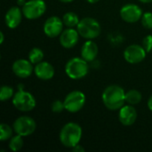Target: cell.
<instances>
[{
    "mask_svg": "<svg viewBox=\"0 0 152 152\" xmlns=\"http://www.w3.org/2000/svg\"><path fill=\"white\" fill-rule=\"evenodd\" d=\"M102 99L104 106L110 110H119L126 102V92L118 85L107 86L102 93Z\"/></svg>",
    "mask_w": 152,
    "mask_h": 152,
    "instance_id": "1",
    "label": "cell"
},
{
    "mask_svg": "<svg viewBox=\"0 0 152 152\" xmlns=\"http://www.w3.org/2000/svg\"><path fill=\"white\" fill-rule=\"evenodd\" d=\"M82 134V128L77 123L69 122L63 126L60 132V142L64 147L72 149L79 144Z\"/></svg>",
    "mask_w": 152,
    "mask_h": 152,
    "instance_id": "2",
    "label": "cell"
},
{
    "mask_svg": "<svg viewBox=\"0 0 152 152\" xmlns=\"http://www.w3.org/2000/svg\"><path fill=\"white\" fill-rule=\"evenodd\" d=\"M89 70L88 62L82 57H74L68 61L65 65V72L71 79H81L85 77Z\"/></svg>",
    "mask_w": 152,
    "mask_h": 152,
    "instance_id": "3",
    "label": "cell"
},
{
    "mask_svg": "<svg viewBox=\"0 0 152 152\" xmlns=\"http://www.w3.org/2000/svg\"><path fill=\"white\" fill-rule=\"evenodd\" d=\"M77 29L80 37L86 38V40L94 39L98 37L101 34V25L94 18L86 17L80 20L77 26Z\"/></svg>",
    "mask_w": 152,
    "mask_h": 152,
    "instance_id": "4",
    "label": "cell"
},
{
    "mask_svg": "<svg viewBox=\"0 0 152 152\" xmlns=\"http://www.w3.org/2000/svg\"><path fill=\"white\" fill-rule=\"evenodd\" d=\"M12 105L20 111L28 112L35 109L37 102L35 97L23 89H19L12 97Z\"/></svg>",
    "mask_w": 152,
    "mask_h": 152,
    "instance_id": "5",
    "label": "cell"
},
{
    "mask_svg": "<svg viewBox=\"0 0 152 152\" xmlns=\"http://www.w3.org/2000/svg\"><path fill=\"white\" fill-rule=\"evenodd\" d=\"M63 102L67 111L70 113H77L84 108L86 98L83 92L76 90L69 93Z\"/></svg>",
    "mask_w": 152,
    "mask_h": 152,
    "instance_id": "6",
    "label": "cell"
},
{
    "mask_svg": "<svg viewBox=\"0 0 152 152\" xmlns=\"http://www.w3.org/2000/svg\"><path fill=\"white\" fill-rule=\"evenodd\" d=\"M21 10L26 19L36 20L45 12L46 4L44 0H28L22 6Z\"/></svg>",
    "mask_w": 152,
    "mask_h": 152,
    "instance_id": "7",
    "label": "cell"
},
{
    "mask_svg": "<svg viewBox=\"0 0 152 152\" xmlns=\"http://www.w3.org/2000/svg\"><path fill=\"white\" fill-rule=\"evenodd\" d=\"M12 128L16 134L22 137L31 135L37 128V123L34 118L28 116H21L15 119Z\"/></svg>",
    "mask_w": 152,
    "mask_h": 152,
    "instance_id": "8",
    "label": "cell"
},
{
    "mask_svg": "<svg viewBox=\"0 0 152 152\" xmlns=\"http://www.w3.org/2000/svg\"><path fill=\"white\" fill-rule=\"evenodd\" d=\"M147 52L142 45H131L127 46L124 52L125 60L131 64H137L142 62L146 57Z\"/></svg>",
    "mask_w": 152,
    "mask_h": 152,
    "instance_id": "9",
    "label": "cell"
},
{
    "mask_svg": "<svg viewBox=\"0 0 152 152\" xmlns=\"http://www.w3.org/2000/svg\"><path fill=\"white\" fill-rule=\"evenodd\" d=\"M142 10L135 4H125L120 9V16L123 20L128 23H134L140 20L142 17Z\"/></svg>",
    "mask_w": 152,
    "mask_h": 152,
    "instance_id": "10",
    "label": "cell"
},
{
    "mask_svg": "<svg viewBox=\"0 0 152 152\" xmlns=\"http://www.w3.org/2000/svg\"><path fill=\"white\" fill-rule=\"evenodd\" d=\"M63 26L64 23L62 19L57 16H52L45 21L43 29L45 36L50 38H53L61 34L63 31Z\"/></svg>",
    "mask_w": 152,
    "mask_h": 152,
    "instance_id": "11",
    "label": "cell"
},
{
    "mask_svg": "<svg viewBox=\"0 0 152 152\" xmlns=\"http://www.w3.org/2000/svg\"><path fill=\"white\" fill-rule=\"evenodd\" d=\"M12 72L20 78L28 77L34 71V67L29 60L19 59L16 60L12 66Z\"/></svg>",
    "mask_w": 152,
    "mask_h": 152,
    "instance_id": "12",
    "label": "cell"
},
{
    "mask_svg": "<svg viewBox=\"0 0 152 152\" xmlns=\"http://www.w3.org/2000/svg\"><path fill=\"white\" fill-rule=\"evenodd\" d=\"M119 122L125 126H130L134 125L137 119V111L134 105H124L118 110Z\"/></svg>",
    "mask_w": 152,
    "mask_h": 152,
    "instance_id": "13",
    "label": "cell"
},
{
    "mask_svg": "<svg viewBox=\"0 0 152 152\" xmlns=\"http://www.w3.org/2000/svg\"><path fill=\"white\" fill-rule=\"evenodd\" d=\"M79 33L77 29H74L73 28H68L64 29L60 35V44L62 47L70 49L73 48L78 43Z\"/></svg>",
    "mask_w": 152,
    "mask_h": 152,
    "instance_id": "14",
    "label": "cell"
},
{
    "mask_svg": "<svg viewBox=\"0 0 152 152\" xmlns=\"http://www.w3.org/2000/svg\"><path fill=\"white\" fill-rule=\"evenodd\" d=\"M22 16V10L17 6H12L6 12L4 16V22L9 28H15L20 24Z\"/></svg>",
    "mask_w": 152,
    "mask_h": 152,
    "instance_id": "15",
    "label": "cell"
},
{
    "mask_svg": "<svg viewBox=\"0 0 152 152\" xmlns=\"http://www.w3.org/2000/svg\"><path fill=\"white\" fill-rule=\"evenodd\" d=\"M54 68L47 61H41L34 67V73L41 80H49L54 76Z\"/></svg>",
    "mask_w": 152,
    "mask_h": 152,
    "instance_id": "16",
    "label": "cell"
},
{
    "mask_svg": "<svg viewBox=\"0 0 152 152\" xmlns=\"http://www.w3.org/2000/svg\"><path fill=\"white\" fill-rule=\"evenodd\" d=\"M98 52L99 48L97 44L90 39L84 43L81 48V57L87 62H91L95 60L98 55Z\"/></svg>",
    "mask_w": 152,
    "mask_h": 152,
    "instance_id": "17",
    "label": "cell"
},
{
    "mask_svg": "<svg viewBox=\"0 0 152 152\" xmlns=\"http://www.w3.org/2000/svg\"><path fill=\"white\" fill-rule=\"evenodd\" d=\"M62 20H63L64 25L66 27H68V28L77 27V24L80 21L77 14L75 13V12H66L63 15V17H62Z\"/></svg>",
    "mask_w": 152,
    "mask_h": 152,
    "instance_id": "18",
    "label": "cell"
},
{
    "mask_svg": "<svg viewBox=\"0 0 152 152\" xmlns=\"http://www.w3.org/2000/svg\"><path fill=\"white\" fill-rule=\"evenodd\" d=\"M142 99V95L138 90L132 89L126 93V102L130 105L139 104Z\"/></svg>",
    "mask_w": 152,
    "mask_h": 152,
    "instance_id": "19",
    "label": "cell"
},
{
    "mask_svg": "<svg viewBox=\"0 0 152 152\" xmlns=\"http://www.w3.org/2000/svg\"><path fill=\"white\" fill-rule=\"evenodd\" d=\"M44 59V52L37 47H35L30 50L28 53V60L31 61L32 64H37L41 61H43Z\"/></svg>",
    "mask_w": 152,
    "mask_h": 152,
    "instance_id": "20",
    "label": "cell"
},
{
    "mask_svg": "<svg viewBox=\"0 0 152 152\" xmlns=\"http://www.w3.org/2000/svg\"><path fill=\"white\" fill-rule=\"evenodd\" d=\"M23 147V139L22 136L16 134L10 139L9 142V149L13 152L19 151Z\"/></svg>",
    "mask_w": 152,
    "mask_h": 152,
    "instance_id": "21",
    "label": "cell"
},
{
    "mask_svg": "<svg viewBox=\"0 0 152 152\" xmlns=\"http://www.w3.org/2000/svg\"><path fill=\"white\" fill-rule=\"evenodd\" d=\"M13 128L12 129L11 126H9L6 124H1L0 125V141L5 142L12 137V132Z\"/></svg>",
    "mask_w": 152,
    "mask_h": 152,
    "instance_id": "22",
    "label": "cell"
},
{
    "mask_svg": "<svg viewBox=\"0 0 152 152\" xmlns=\"http://www.w3.org/2000/svg\"><path fill=\"white\" fill-rule=\"evenodd\" d=\"M14 95L13 88L9 86H3L0 90V100L2 102L7 101L11 98H12Z\"/></svg>",
    "mask_w": 152,
    "mask_h": 152,
    "instance_id": "23",
    "label": "cell"
},
{
    "mask_svg": "<svg viewBox=\"0 0 152 152\" xmlns=\"http://www.w3.org/2000/svg\"><path fill=\"white\" fill-rule=\"evenodd\" d=\"M142 24L145 28L151 29L152 28V12H147L142 14V17L141 19Z\"/></svg>",
    "mask_w": 152,
    "mask_h": 152,
    "instance_id": "24",
    "label": "cell"
},
{
    "mask_svg": "<svg viewBox=\"0 0 152 152\" xmlns=\"http://www.w3.org/2000/svg\"><path fill=\"white\" fill-rule=\"evenodd\" d=\"M52 111L54 113H61L65 110V106H64V102H61L60 100H56L52 103Z\"/></svg>",
    "mask_w": 152,
    "mask_h": 152,
    "instance_id": "25",
    "label": "cell"
},
{
    "mask_svg": "<svg viewBox=\"0 0 152 152\" xmlns=\"http://www.w3.org/2000/svg\"><path fill=\"white\" fill-rule=\"evenodd\" d=\"M142 46L147 53L152 51V35L146 36L142 40Z\"/></svg>",
    "mask_w": 152,
    "mask_h": 152,
    "instance_id": "26",
    "label": "cell"
},
{
    "mask_svg": "<svg viewBox=\"0 0 152 152\" xmlns=\"http://www.w3.org/2000/svg\"><path fill=\"white\" fill-rule=\"evenodd\" d=\"M72 151L74 152H84L85 151V148L82 147L81 145L77 144V145H76L74 148H72Z\"/></svg>",
    "mask_w": 152,
    "mask_h": 152,
    "instance_id": "27",
    "label": "cell"
},
{
    "mask_svg": "<svg viewBox=\"0 0 152 152\" xmlns=\"http://www.w3.org/2000/svg\"><path fill=\"white\" fill-rule=\"evenodd\" d=\"M147 105H148V108H149V110L152 111V95L151 96V97H150V98H149Z\"/></svg>",
    "mask_w": 152,
    "mask_h": 152,
    "instance_id": "28",
    "label": "cell"
},
{
    "mask_svg": "<svg viewBox=\"0 0 152 152\" xmlns=\"http://www.w3.org/2000/svg\"><path fill=\"white\" fill-rule=\"evenodd\" d=\"M4 40V35L3 33V31H0V44H3Z\"/></svg>",
    "mask_w": 152,
    "mask_h": 152,
    "instance_id": "29",
    "label": "cell"
},
{
    "mask_svg": "<svg viewBox=\"0 0 152 152\" xmlns=\"http://www.w3.org/2000/svg\"><path fill=\"white\" fill-rule=\"evenodd\" d=\"M26 2H27V1H25V0H18V1H17L18 4H19V5H21V6H23V5L25 4Z\"/></svg>",
    "mask_w": 152,
    "mask_h": 152,
    "instance_id": "30",
    "label": "cell"
},
{
    "mask_svg": "<svg viewBox=\"0 0 152 152\" xmlns=\"http://www.w3.org/2000/svg\"><path fill=\"white\" fill-rule=\"evenodd\" d=\"M142 3H144V4H148V3H151L152 0H138Z\"/></svg>",
    "mask_w": 152,
    "mask_h": 152,
    "instance_id": "31",
    "label": "cell"
},
{
    "mask_svg": "<svg viewBox=\"0 0 152 152\" xmlns=\"http://www.w3.org/2000/svg\"><path fill=\"white\" fill-rule=\"evenodd\" d=\"M88 3H90V4H95V3H97V2H99L100 0H86Z\"/></svg>",
    "mask_w": 152,
    "mask_h": 152,
    "instance_id": "32",
    "label": "cell"
},
{
    "mask_svg": "<svg viewBox=\"0 0 152 152\" xmlns=\"http://www.w3.org/2000/svg\"><path fill=\"white\" fill-rule=\"evenodd\" d=\"M59 1H61V2H62V3H71V2L74 1V0H59Z\"/></svg>",
    "mask_w": 152,
    "mask_h": 152,
    "instance_id": "33",
    "label": "cell"
}]
</instances>
